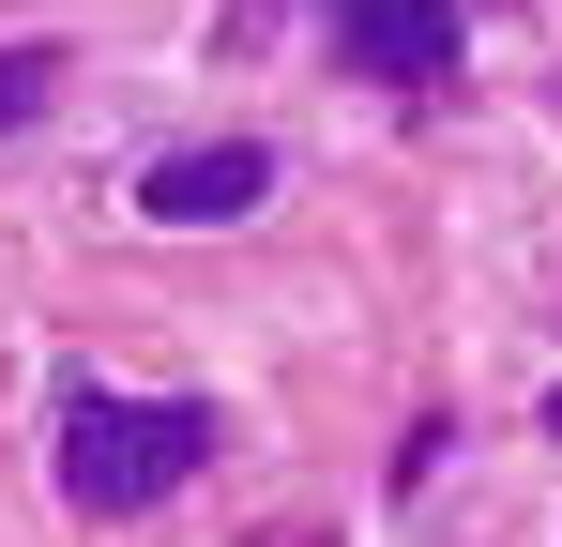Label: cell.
I'll use <instances>...</instances> for the list:
<instances>
[{"label": "cell", "instance_id": "cell-1", "mask_svg": "<svg viewBox=\"0 0 562 547\" xmlns=\"http://www.w3.org/2000/svg\"><path fill=\"white\" fill-rule=\"evenodd\" d=\"M198 456H213V411H183V395H106V380H77V395H61V487H77L92 517L168 502Z\"/></svg>", "mask_w": 562, "mask_h": 547}, {"label": "cell", "instance_id": "cell-2", "mask_svg": "<svg viewBox=\"0 0 562 547\" xmlns=\"http://www.w3.org/2000/svg\"><path fill=\"white\" fill-rule=\"evenodd\" d=\"M274 198V153L259 137H198V153H153L137 168V213L153 228H228V213H259Z\"/></svg>", "mask_w": 562, "mask_h": 547}, {"label": "cell", "instance_id": "cell-3", "mask_svg": "<svg viewBox=\"0 0 562 547\" xmlns=\"http://www.w3.org/2000/svg\"><path fill=\"white\" fill-rule=\"evenodd\" d=\"M335 31H350L366 77H441L457 62V0H335Z\"/></svg>", "mask_w": 562, "mask_h": 547}, {"label": "cell", "instance_id": "cell-4", "mask_svg": "<svg viewBox=\"0 0 562 547\" xmlns=\"http://www.w3.org/2000/svg\"><path fill=\"white\" fill-rule=\"evenodd\" d=\"M46 91H61V46H0V137L46 122Z\"/></svg>", "mask_w": 562, "mask_h": 547}, {"label": "cell", "instance_id": "cell-5", "mask_svg": "<svg viewBox=\"0 0 562 547\" xmlns=\"http://www.w3.org/2000/svg\"><path fill=\"white\" fill-rule=\"evenodd\" d=\"M548 426H562V395H548Z\"/></svg>", "mask_w": 562, "mask_h": 547}]
</instances>
